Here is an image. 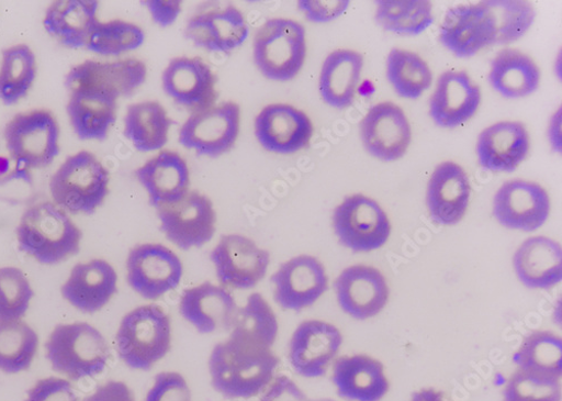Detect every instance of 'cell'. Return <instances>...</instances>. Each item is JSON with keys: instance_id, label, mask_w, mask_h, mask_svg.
<instances>
[{"instance_id": "cell-1", "label": "cell", "mask_w": 562, "mask_h": 401, "mask_svg": "<svg viewBox=\"0 0 562 401\" xmlns=\"http://www.w3.org/2000/svg\"><path fill=\"white\" fill-rule=\"evenodd\" d=\"M278 366L272 349L245 347L229 339L216 344L209 360L212 386L227 399H249L263 392Z\"/></svg>"}, {"instance_id": "cell-2", "label": "cell", "mask_w": 562, "mask_h": 401, "mask_svg": "<svg viewBox=\"0 0 562 401\" xmlns=\"http://www.w3.org/2000/svg\"><path fill=\"white\" fill-rule=\"evenodd\" d=\"M20 249L42 265H57L80 252L82 233L54 202L31 205L16 230Z\"/></svg>"}, {"instance_id": "cell-3", "label": "cell", "mask_w": 562, "mask_h": 401, "mask_svg": "<svg viewBox=\"0 0 562 401\" xmlns=\"http://www.w3.org/2000/svg\"><path fill=\"white\" fill-rule=\"evenodd\" d=\"M171 321L156 303L139 305L121 321L116 333L120 359L131 369L149 371L170 352Z\"/></svg>"}, {"instance_id": "cell-4", "label": "cell", "mask_w": 562, "mask_h": 401, "mask_svg": "<svg viewBox=\"0 0 562 401\" xmlns=\"http://www.w3.org/2000/svg\"><path fill=\"white\" fill-rule=\"evenodd\" d=\"M45 349L53 370L71 381L98 377L111 358L106 338L88 323L56 326Z\"/></svg>"}, {"instance_id": "cell-5", "label": "cell", "mask_w": 562, "mask_h": 401, "mask_svg": "<svg viewBox=\"0 0 562 401\" xmlns=\"http://www.w3.org/2000/svg\"><path fill=\"white\" fill-rule=\"evenodd\" d=\"M111 175L92 153L69 156L50 180L54 203L68 214H92L110 193Z\"/></svg>"}, {"instance_id": "cell-6", "label": "cell", "mask_w": 562, "mask_h": 401, "mask_svg": "<svg viewBox=\"0 0 562 401\" xmlns=\"http://www.w3.org/2000/svg\"><path fill=\"white\" fill-rule=\"evenodd\" d=\"M307 55L306 31L297 21L271 19L254 38V60L268 79L289 81L304 67Z\"/></svg>"}, {"instance_id": "cell-7", "label": "cell", "mask_w": 562, "mask_h": 401, "mask_svg": "<svg viewBox=\"0 0 562 401\" xmlns=\"http://www.w3.org/2000/svg\"><path fill=\"white\" fill-rule=\"evenodd\" d=\"M60 127L48 110L16 114L5 126L4 143L9 152L25 167L50 166L60 154Z\"/></svg>"}, {"instance_id": "cell-8", "label": "cell", "mask_w": 562, "mask_h": 401, "mask_svg": "<svg viewBox=\"0 0 562 401\" xmlns=\"http://www.w3.org/2000/svg\"><path fill=\"white\" fill-rule=\"evenodd\" d=\"M333 226L340 244L355 253L378 250L392 234L385 210L363 194L350 196L335 209Z\"/></svg>"}, {"instance_id": "cell-9", "label": "cell", "mask_w": 562, "mask_h": 401, "mask_svg": "<svg viewBox=\"0 0 562 401\" xmlns=\"http://www.w3.org/2000/svg\"><path fill=\"white\" fill-rule=\"evenodd\" d=\"M241 109L234 102L213 105L193 113L179 131V144L200 156L217 158L236 145Z\"/></svg>"}, {"instance_id": "cell-10", "label": "cell", "mask_w": 562, "mask_h": 401, "mask_svg": "<svg viewBox=\"0 0 562 401\" xmlns=\"http://www.w3.org/2000/svg\"><path fill=\"white\" fill-rule=\"evenodd\" d=\"M183 277L179 256L161 244L133 247L126 259V280L146 300L156 301L176 290Z\"/></svg>"}, {"instance_id": "cell-11", "label": "cell", "mask_w": 562, "mask_h": 401, "mask_svg": "<svg viewBox=\"0 0 562 401\" xmlns=\"http://www.w3.org/2000/svg\"><path fill=\"white\" fill-rule=\"evenodd\" d=\"M211 260L220 286L251 290L266 278L270 254L251 238L232 234L221 237L211 253Z\"/></svg>"}, {"instance_id": "cell-12", "label": "cell", "mask_w": 562, "mask_h": 401, "mask_svg": "<svg viewBox=\"0 0 562 401\" xmlns=\"http://www.w3.org/2000/svg\"><path fill=\"white\" fill-rule=\"evenodd\" d=\"M157 211L161 232L182 250L201 248L215 235L217 216L214 204L198 191H191L179 202Z\"/></svg>"}, {"instance_id": "cell-13", "label": "cell", "mask_w": 562, "mask_h": 401, "mask_svg": "<svg viewBox=\"0 0 562 401\" xmlns=\"http://www.w3.org/2000/svg\"><path fill=\"white\" fill-rule=\"evenodd\" d=\"M496 24L485 2L450 9L440 26V42L461 59L475 57L496 44Z\"/></svg>"}, {"instance_id": "cell-14", "label": "cell", "mask_w": 562, "mask_h": 401, "mask_svg": "<svg viewBox=\"0 0 562 401\" xmlns=\"http://www.w3.org/2000/svg\"><path fill=\"white\" fill-rule=\"evenodd\" d=\"M271 282L274 301L297 313L312 307L329 289L324 265L311 255H300L281 264Z\"/></svg>"}, {"instance_id": "cell-15", "label": "cell", "mask_w": 562, "mask_h": 401, "mask_svg": "<svg viewBox=\"0 0 562 401\" xmlns=\"http://www.w3.org/2000/svg\"><path fill=\"white\" fill-rule=\"evenodd\" d=\"M314 126L302 110L284 103L263 108L255 120V135L263 149L278 155H293L306 149Z\"/></svg>"}, {"instance_id": "cell-16", "label": "cell", "mask_w": 562, "mask_h": 401, "mask_svg": "<svg viewBox=\"0 0 562 401\" xmlns=\"http://www.w3.org/2000/svg\"><path fill=\"white\" fill-rule=\"evenodd\" d=\"M551 210L548 192L538 183L514 180L504 183L493 201L498 224L510 231L531 233L547 222Z\"/></svg>"}, {"instance_id": "cell-17", "label": "cell", "mask_w": 562, "mask_h": 401, "mask_svg": "<svg viewBox=\"0 0 562 401\" xmlns=\"http://www.w3.org/2000/svg\"><path fill=\"white\" fill-rule=\"evenodd\" d=\"M148 70L145 63L124 59L113 63L86 60L71 68L66 78L70 93L92 91L115 99L131 97L144 85Z\"/></svg>"}, {"instance_id": "cell-18", "label": "cell", "mask_w": 562, "mask_h": 401, "mask_svg": "<svg viewBox=\"0 0 562 401\" xmlns=\"http://www.w3.org/2000/svg\"><path fill=\"white\" fill-rule=\"evenodd\" d=\"M342 343V334L335 325L305 321L297 326L290 342L291 366L301 377L319 378L336 359Z\"/></svg>"}, {"instance_id": "cell-19", "label": "cell", "mask_w": 562, "mask_h": 401, "mask_svg": "<svg viewBox=\"0 0 562 401\" xmlns=\"http://www.w3.org/2000/svg\"><path fill=\"white\" fill-rule=\"evenodd\" d=\"M360 137L369 155L395 161L407 153L412 129L405 112L392 102L373 105L360 123Z\"/></svg>"}, {"instance_id": "cell-20", "label": "cell", "mask_w": 562, "mask_h": 401, "mask_svg": "<svg viewBox=\"0 0 562 401\" xmlns=\"http://www.w3.org/2000/svg\"><path fill=\"white\" fill-rule=\"evenodd\" d=\"M216 83L212 68L200 58H175L162 74L165 93L176 104L193 113L215 105Z\"/></svg>"}, {"instance_id": "cell-21", "label": "cell", "mask_w": 562, "mask_h": 401, "mask_svg": "<svg viewBox=\"0 0 562 401\" xmlns=\"http://www.w3.org/2000/svg\"><path fill=\"white\" fill-rule=\"evenodd\" d=\"M340 308L357 321L376 318L386 307L390 288L383 274L372 266L353 265L335 283Z\"/></svg>"}, {"instance_id": "cell-22", "label": "cell", "mask_w": 562, "mask_h": 401, "mask_svg": "<svg viewBox=\"0 0 562 401\" xmlns=\"http://www.w3.org/2000/svg\"><path fill=\"white\" fill-rule=\"evenodd\" d=\"M178 308L181 318L201 334L229 332L239 309L228 289L212 282L183 290Z\"/></svg>"}, {"instance_id": "cell-23", "label": "cell", "mask_w": 562, "mask_h": 401, "mask_svg": "<svg viewBox=\"0 0 562 401\" xmlns=\"http://www.w3.org/2000/svg\"><path fill=\"white\" fill-rule=\"evenodd\" d=\"M119 277L111 263L95 258L74 266L61 287L63 297L82 314H97L117 293Z\"/></svg>"}, {"instance_id": "cell-24", "label": "cell", "mask_w": 562, "mask_h": 401, "mask_svg": "<svg viewBox=\"0 0 562 401\" xmlns=\"http://www.w3.org/2000/svg\"><path fill=\"white\" fill-rule=\"evenodd\" d=\"M249 32L244 13L233 5L201 12L184 29L186 37L196 47L218 54H229L241 47Z\"/></svg>"}, {"instance_id": "cell-25", "label": "cell", "mask_w": 562, "mask_h": 401, "mask_svg": "<svg viewBox=\"0 0 562 401\" xmlns=\"http://www.w3.org/2000/svg\"><path fill=\"white\" fill-rule=\"evenodd\" d=\"M482 103L481 87L465 71L442 74L430 101V116L445 129H456L470 121Z\"/></svg>"}, {"instance_id": "cell-26", "label": "cell", "mask_w": 562, "mask_h": 401, "mask_svg": "<svg viewBox=\"0 0 562 401\" xmlns=\"http://www.w3.org/2000/svg\"><path fill=\"white\" fill-rule=\"evenodd\" d=\"M472 186L464 169L446 161L434 170L427 190V205L431 219L440 226H454L470 207Z\"/></svg>"}, {"instance_id": "cell-27", "label": "cell", "mask_w": 562, "mask_h": 401, "mask_svg": "<svg viewBox=\"0 0 562 401\" xmlns=\"http://www.w3.org/2000/svg\"><path fill=\"white\" fill-rule=\"evenodd\" d=\"M530 148L529 132L522 122L502 121L482 131L476 154L482 168L512 172L527 159Z\"/></svg>"}, {"instance_id": "cell-28", "label": "cell", "mask_w": 562, "mask_h": 401, "mask_svg": "<svg viewBox=\"0 0 562 401\" xmlns=\"http://www.w3.org/2000/svg\"><path fill=\"white\" fill-rule=\"evenodd\" d=\"M135 176L156 209L175 204L191 192L190 167L179 154L171 151H161L138 167Z\"/></svg>"}, {"instance_id": "cell-29", "label": "cell", "mask_w": 562, "mask_h": 401, "mask_svg": "<svg viewBox=\"0 0 562 401\" xmlns=\"http://www.w3.org/2000/svg\"><path fill=\"white\" fill-rule=\"evenodd\" d=\"M333 381L349 401H381L390 390L383 364L362 354L341 356L334 365Z\"/></svg>"}, {"instance_id": "cell-30", "label": "cell", "mask_w": 562, "mask_h": 401, "mask_svg": "<svg viewBox=\"0 0 562 401\" xmlns=\"http://www.w3.org/2000/svg\"><path fill=\"white\" fill-rule=\"evenodd\" d=\"M515 274L529 289L548 290L562 280V249L544 236L524 242L513 257Z\"/></svg>"}, {"instance_id": "cell-31", "label": "cell", "mask_w": 562, "mask_h": 401, "mask_svg": "<svg viewBox=\"0 0 562 401\" xmlns=\"http://www.w3.org/2000/svg\"><path fill=\"white\" fill-rule=\"evenodd\" d=\"M99 9L98 0H58L46 10L43 26L64 47L77 51L86 47Z\"/></svg>"}, {"instance_id": "cell-32", "label": "cell", "mask_w": 562, "mask_h": 401, "mask_svg": "<svg viewBox=\"0 0 562 401\" xmlns=\"http://www.w3.org/2000/svg\"><path fill=\"white\" fill-rule=\"evenodd\" d=\"M363 69V57L350 49H339L322 65L318 91L329 107L342 110L355 102Z\"/></svg>"}, {"instance_id": "cell-33", "label": "cell", "mask_w": 562, "mask_h": 401, "mask_svg": "<svg viewBox=\"0 0 562 401\" xmlns=\"http://www.w3.org/2000/svg\"><path fill=\"white\" fill-rule=\"evenodd\" d=\"M117 99L92 91L72 92L67 105L70 124L80 141L104 142L116 121Z\"/></svg>"}, {"instance_id": "cell-34", "label": "cell", "mask_w": 562, "mask_h": 401, "mask_svg": "<svg viewBox=\"0 0 562 401\" xmlns=\"http://www.w3.org/2000/svg\"><path fill=\"white\" fill-rule=\"evenodd\" d=\"M488 80L503 98L522 99L537 91L541 73L528 55L517 49H504L493 59Z\"/></svg>"}, {"instance_id": "cell-35", "label": "cell", "mask_w": 562, "mask_h": 401, "mask_svg": "<svg viewBox=\"0 0 562 401\" xmlns=\"http://www.w3.org/2000/svg\"><path fill=\"white\" fill-rule=\"evenodd\" d=\"M279 324L272 307L260 293H251L234 318L228 339L245 347L272 349Z\"/></svg>"}, {"instance_id": "cell-36", "label": "cell", "mask_w": 562, "mask_h": 401, "mask_svg": "<svg viewBox=\"0 0 562 401\" xmlns=\"http://www.w3.org/2000/svg\"><path fill=\"white\" fill-rule=\"evenodd\" d=\"M172 120L159 102H140L127 108L123 133L137 152L153 153L167 145Z\"/></svg>"}, {"instance_id": "cell-37", "label": "cell", "mask_w": 562, "mask_h": 401, "mask_svg": "<svg viewBox=\"0 0 562 401\" xmlns=\"http://www.w3.org/2000/svg\"><path fill=\"white\" fill-rule=\"evenodd\" d=\"M0 101L11 107L27 97L36 79V57L27 44H16L2 53Z\"/></svg>"}, {"instance_id": "cell-38", "label": "cell", "mask_w": 562, "mask_h": 401, "mask_svg": "<svg viewBox=\"0 0 562 401\" xmlns=\"http://www.w3.org/2000/svg\"><path fill=\"white\" fill-rule=\"evenodd\" d=\"M513 361L520 371L560 380L562 341L550 332H535L525 338Z\"/></svg>"}, {"instance_id": "cell-39", "label": "cell", "mask_w": 562, "mask_h": 401, "mask_svg": "<svg viewBox=\"0 0 562 401\" xmlns=\"http://www.w3.org/2000/svg\"><path fill=\"white\" fill-rule=\"evenodd\" d=\"M386 76L397 96L407 100L424 96L434 81L432 71L424 58L398 48L387 56Z\"/></svg>"}, {"instance_id": "cell-40", "label": "cell", "mask_w": 562, "mask_h": 401, "mask_svg": "<svg viewBox=\"0 0 562 401\" xmlns=\"http://www.w3.org/2000/svg\"><path fill=\"white\" fill-rule=\"evenodd\" d=\"M37 333L22 320L0 322V371L18 375L27 371L38 350Z\"/></svg>"}, {"instance_id": "cell-41", "label": "cell", "mask_w": 562, "mask_h": 401, "mask_svg": "<svg viewBox=\"0 0 562 401\" xmlns=\"http://www.w3.org/2000/svg\"><path fill=\"white\" fill-rule=\"evenodd\" d=\"M378 23L398 35H418L435 22L434 7L428 0H379Z\"/></svg>"}, {"instance_id": "cell-42", "label": "cell", "mask_w": 562, "mask_h": 401, "mask_svg": "<svg viewBox=\"0 0 562 401\" xmlns=\"http://www.w3.org/2000/svg\"><path fill=\"white\" fill-rule=\"evenodd\" d=\"M145 40L144 30L136 24L122 20L99 21L89 35L86 48L101 56H121L143 46Z\"/></svg>"}, {"instance_id": "cell-43", "label": "cell", "mask_w": 562, "mask_h": 401, "mask_svg": "<svg viewBox=\"0 0 562 401\" xmlns=\"http://www.w3.org/2000/svg\"><path fill=\"white\" fill-rule=\"evenodd\" d=\"M496 24V44H510L522 38L536 20L532 4L524 0H487Z\"/></svg>"}, {"instance_id": "cell-44", "label": "cell", "mask_w": 562, "mask_h": 401, "mask_svg": "<svg viewBox=\"0 0 562 401\" xmlns=\"http://www.w3.org/2000/svg\"><path fill=\"white\" fill-rule=\"evenodd\" d=\"M33 297L30 280L19 267L0 269V322L22 320Z\"/></svg>"}, {"instance_id": "cell-45", "label": "cell", "mask_w": 562, "mask_h": 401, "mask_svg": "<svg viewBox=\"0 0 562 401\" xmlns=\"http://www.w3.org/2000/svg\"><path fill=\"white\" fill-rule=\"evenodd\" d=\"M559 379L544 378L524 371L514 374L503 390V401H560Z\"/></svg>"}, {"instance_id": "cell-46", "label": "cell", "mask_w": 562, "mask_h": 401, "mask_svg": "<svg viewBox=\"0 0 562 401\" xmlns=\"http://www.w3.org/2000/svg\"><path fill=\"white\" fill-rule=\"evenodd\" d=\"M145 401H192V392L182 375L161 372L156 376Z\"/></svg>"}, {"instance_id": "cell-47", "label": "cell", "mask_w": 562, "mask_h": 401, "mask_svg": "<svg viewBox=\"0 0 562 401\" xmlns=\"http://www.w3.org/2000/svg\"><path fill=\"white\" fill-rule=\"evenodd\" d=\"M25 401H79V398L69 380L50 377L36 381Z\"/></svg>"}, {"instance_id": "cell-48", "label": "cell", "mask_w": 562, "mask_h": 401, "mask_svg": "<svg viewBox=\"0 0 562 401\" xmlns=\"http://www.w3.org/2000/svg\"><path fill=\"white\" fill-rule=\"evenodd\" d=\"M299 10L307 21L329 23L342 16L350 7L349 0H300Z\"/></svg>"}, {"instance_id": "cell-49", "label": "cell", "mask_w": 562, "mask_h": 401, "mask_svg": "<svg viewBox=\"0 0 562 401\" xmlns=\"http://www.w3.org/2000/svg\"><path fill=\"white\" fill-rule=\"evenodd\" d=\"M304 391L286 376H279L266 388L259 401H307Z\"/></svg>"}, {"instance_id": "cell-50", "label": "cell", "mask_w": 562, "mask_h": 401, "mask_svg": "<svg viewBox=\"0 0 562 401\" xmlns=\"http://www.w3.org/2000/svg\"><path fill=\"white\" fill-rule=\"evenodd\" d=\"M19 180L31 183V170L9 152L5 143L0 144V186Z\"/></svg>"}, {"instance_id": "cell-51", "label": "cell", "mask_w": 562, "mask_h": 401, "mask_svg": "<svg viewBox=\"0 0 562 401\" xmlns=\"http://www.w3.org/2000/svg\"><path fill=\"white\" fill-rule=\"evenodd\" d=\"M159 26L172 25L181 13L180 0H146L143 3Z\"/></svg>"}, {"instance_id": "cell-52", "label": "cell", "mask_w": 562, "mask_h": 401, "mask_svg": "<svg viewBox=\"0 0 562 401\" xmlns=\"http://www.w3.org/2000/svg\"><path fill=\"white\" fill-rule=\"evenodd\" d=\"M82 401H135L131 388L123 381L111 380L97 388Z\"/></svg>"}, {"instance_id": "cell-53", "label": "cell", "mask_w": 562, "mask_h": 401, "mask_svg": "<svg viewBox=\"0 0 562 401\" xmlns=\"http://www.w3.org/2000/svg\"><path fill=\"white\" fill-rule=\"evenodd\" d=\"M548 140L552 151L561 153V109H559L550 119L548 126Z\"/></svg>"}, {"instance_id": "cell-54", "label": "cell", "mask_w": 562, "mask_h": 401, "mask_svg": "<svg viewBox=\"0 0 562 401\" xmlns=\"http://www.w3.org/2000/svg\"><path fill=\"white\" fill-rule=\"evenodd\" d=\"M411 401H447V399L441 391L429 388L414 392Z\"/></svg>"}, {"instance_id": "cell-55", "label": "cell", "mask_w": 562, "mask_h": 401, "mask_svg": "<svg viewBox=\"0 0 562 401\" xmlns=\"http://www.w3.org/2000/svg\"><path fill=\"white\" fill-rule=\"evenodd\" d=\"M307 401H336V400L330 399V398H321V399H313V400H307Z\"/></svg>"}]
</instances>
